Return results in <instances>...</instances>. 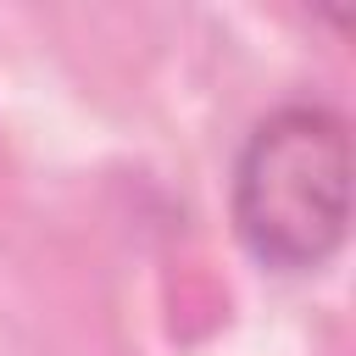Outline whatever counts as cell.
Masks as SVG:
<instances>
[{
	"mask_svg": "<svg viewBox=\"0 0 356 356\" xmlns=\"http://www.w3.org/2000/svg\"><path fill=\"white\" fill-rule=\"evenodd\" d=\"M239 245L273 273H317L350 228V128L334 106L289 100L267 111L228 178Z\"/></svg>",
	"mask_w": 356,
	"mask_h": 356,
	"instance_id": "cell-1",
	"label": "cell"
}]
</instances>
